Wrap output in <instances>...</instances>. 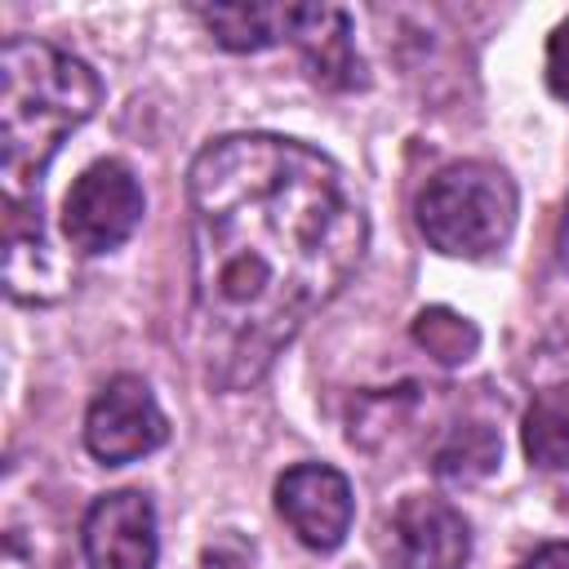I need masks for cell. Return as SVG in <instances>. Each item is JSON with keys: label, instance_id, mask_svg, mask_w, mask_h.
Returning a JSON list of instances; mask_svg holds the SVG:
<instances>
[{"label": "cell", "instance_id": "cell-5", "mask_svg": "<svg viewBox=\"0 0 569 569\" xmlns=\"http://www.w3.org/2000/svg\"><path fill=\"white\" fill-rule=\"evenodd\" d=\"M169 440V418L156 405V391L138 373H116L84 413V449L102 467H124L156 453Z\"/></svg>", "mask_w": 569, "mask_h": 569}, {"label": "cell", "instance_id": "cell-8", "mask_svg": "<svg viewBox=\"0 0 569 569\" xmlns=\"http://www.w3.org/2000/svg\"><path fill=\"white\" fill-rule=\"evenodd\" d=\"M391 560L400 569H462L471 556V529L449 498L409 493L391 511Z\"/></svg>", "mask_w": 569, "mask_h": 569}, {"label": "cell", "instance_id": "cell-14", "mask_svg": "<svg viewBox=\"0 0 569 569\" xmlns=\"http://www.w3.org/2000/svg\"><path fill=\"white\" fill-rule=\"evenodd\" d=\"M413 342L440 365H467L480 347V329L453 307H422L413 316Z\"/></svg>", "mask_w": 569, "mask_h": 569}, {"label": "cell", "instance_id": "cell-18", "mask_svg": "<svg viewBox=\"0 0 569 569\" xmlns=\"http://www.w3.org/2000/svg\"><path fill=\"white\" fill-rule=\"evenodd\" d=\"M556 249H560V267L569 271V204H565V218H560V236H556Z\"/></svg>", "mask_w": 569, "mask_h": 569}, {"label": "cell", "instance_id": "cell-17", "mask_svg": "<svg viewBox=\"0 0 569 569\" xmlns=\"http://www.w3.org/2000/svg\"><path fill=\"white\" fill-rule=\"evenodd\" d=\"M520 569H569V542H542Z\"/></svg>", "mask_w": 569, "mask_h": 569}, {"label": "cell", "instance_id": "cell-13", "mask_svg": "<svg viewBox=\"0 0 569 569\" xmlns=\"http://www.w3.org/2000/svg\"><path fill=\"white\" fill-rule=\"evenodd\" d=\"M525 453L542 471H569V387H547L525 413Z\"/></svg>", "mask_w": 569, "mask_h": 569}, {"label": "cell", "instance_id": "cell-2", "mask_svg": "<svg viewBox=\"0 0 569 569\" xmlns=\"http://www.w3.org/2000/svg\"><path fill=\"white\" fill-rule=\"evenodd\" d=\"M102 102L98 71L31 36H9L0 49V178L4 200L36 204L40 178L67 133H76Z\"/></svg>", "mask_w": 569, "mask_h": 569}, {"label": "cell", "instance_id": "cell-12", "mask_svg": "<svg viewBox=\"0 0 569 569\" xmlns=\"http://www.w3.org/2000/svg\"><path fill=\"white\" fill-rule=\"evenodd\" d=\"M502 458V440L489 422H458L431 453V467L440 480H453V485H471V480H485Z\"/></svg>", "mask_w": 569, "mask_h": 569}, {"label": "cell", "instance_id": "cell-7", "mask_svg": "<svg viewBox=\"0 0 569 569\" xmlns=\"http://www.w3.org/2000/svg\"><path fill=\"white\" fill-rule=\"evenodd\" d=\"M80 547L89 569H156L160 529L151 498L138 489L93 498L80 520Z\"/></svg>", "mask_w": 569, "mask_h": 569}, {"label": "cell", "instance_id": "cell-16", "mask_svg": "<svg viewBox=\"0 0 569 569\" xmlns=\"http://www.w3.org/2000/svg\"><path fill=\"white\" fill-rule=\"evenodd\" d=\"M547 89L569 102V18L556 22V31L547 36Z\"/></svg>", "mask_w": 569, "mask_h": 569}, {"label": "cell", "instance_id": "cell-9", "mask_svg": "<svg viewBox=\"0 0 569 569\" xmlns=\"http://www.w3.org/2000/svg\"><path fill=\"white\" fill-rule=\"evenodd\" d=\"M4 289L13 302L27 307L58 302L71 289V267L44 236L40 200L36 204L4 200Z\"/></svg>", "mask_w": 569, "mask_h": 569}, {"label": "cell", "instance_id": "cell-15", "mask_svg": "<svg viewBox=\"0 0 569 569\" xmlns=\"http://www.w3.org/2000/svg\"><path fill=\"white\" fill-rule=\"evenodd\" d=\"M0 569H62L58 538L44 533L36 520H9L4 525V565Z\"/></svg>", "mask_w": 569, "mask_h": 569}, {"label": "cell", "instance_id": "cell-3", "mask_svg": "<svg viewBox=\"0 0 569 569\" xmlns=\"http://www.w3.org/2000/svg\"><path fill=\"white\" fill-rule=\"evenodd\" d=\"M418 231L445 258H489L511 240L516 182L489 160L445 164L418 191Z\"/></svg>", "mask_w": 569, "mask_h": 569}, {"label": "cell", "instance_id": "cell-1", "mask_svg": "<svg viewBox=\"0 0 569 569\" xmlns=\"http://www.w3.org/2000/svg\"><path fill=\"white\" fill-rule=\"evenodd\" d=\"M191 347L204 382H262L369 249L365 204L325 151L280 133H222L187 169Z\"/></svg>", "mask_w": 569, "mask_h": 569}, {"label": "cell", "instance_id": "cell-4", "mask_svg": "<svg viewBox=\"0 0 569 569\" xmlns=\"http://www.w3.org/2000/svg\"><path fill=\"white\" fill-rule=\"evenodd\" d=\"M142 209L147 200L133 169L120 160H98L71 182L62 200V236L80 253H111L138 231Z\"/></svg>", "mask_w": 569, "mask_h": 569}, {"label": "cell", "instance_id": "cell-11", "mask_svg": "<svg viewBox=\"0 0 569 569\" xmlns=\"http://www.w3.org/2000/svg\"><path fill=\"white\" fill-rule=\"evenodd\" d=\"M196 18L231 53H258L289 36V4H196Z\"/></svg>", "mask_w": 569, "mask_h": 569}, {"label": "cell", "instance_id": "cell-10", "mask_svg": "<svg viewBox=\"0 0 569 569\" xmlns=\"http://www.w3.org/2000/svg\"><path fill=\"white\" fill-rule=\"evenodd\" d=\"M316 84L325 89H365V62L351 40V18L338 4H289V36H284Z\"/></svg>", "mask_w": 569, "mask_h": 569}, {"label": "cell", "instance_id": "cell-6", "mask_svg": "<svg viewBox=\"0 0 569 569\" xmlns=\"http://www.w3.org/2000/svg\"><path fill=\"white\" fill-rule=\"evenodd\" d=\"M276 511L311 551H333L351 533V480L329 462H298L276 480Z\"/></svg>", "mask_w": 569, "mask_h": 569}]
</instances>
